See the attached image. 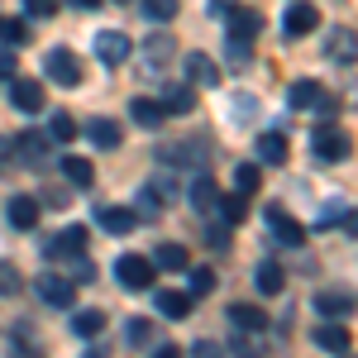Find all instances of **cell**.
<instances>
[{
	"label": "cell",
	"instance_id": "f546056e",
	"mask_svg": "<svg viewBox=\"0 0 358 358\" xmlns=\"http://www.w3.org/2000/svg\"><path fill=\"white\" fill-rule=\"evenodd\" d=\"M0 43H5V48L29 43V24H24V20H5V15H0Z\"/></svg>",
	"mask_w": 358,
	"mask_h": 358
},
{
	"label": "cell",
	"instance_id": "cb8c5ba5",
	"mask_svg": "<svg viewBox=\"0 0 358 358\" xmlns=\"http://www.w3.org/2000/svg\"><path fill=\"white\" fill-rule=\"evenodd\" d=\"M320 96H325V91H320V82H292V91H287L292 110H310V106H315Z\"/></svg>",
	"mask_w": 358,
	"mask_h": 358
},
{
	"label": "cell",
	"instance_id": "7a4b0ae2",
	"mask_svg": "<svg viewBox=\"0 0 358 358\" xmlns=\"http://www.w3.org/2000/svg\"><path fill=\"white\" fill-rule=\"evenodd\" d=\"M43 77L57 86H82V57L72 53V48H53V53L43 57Z\"/></svg>",
	"mask_w": 358,
	"mask_h": 358
},
{
	"label": "cell",
	"instance_id": "d590c367",
	"mask_svg": "<svg viewBox=\"0 0 358 358\" xmlns=\"http://www.w3.org/2000/svg\"><path fill=\"white\" fill-rule=\"evenodd\" d=\"M220 210H224V224H239L248 215V201L234 192V196H224V201H220Z\"/></svg>",
	"mask_w": 358,
	"mask_h": 358
},
{
	"label": "cell",
	"instance_id": "d4e9b609",
	"mask_svg": "<svg viewBox=\"0 0 358 358\" xmlns=\"http://www.w3.org/2000/svg\"><path fill=\"white\" fill-rule=\"evenodd\" d=\"M101 330H106V310H77V315H72V334L96 339Z\"/></svg>",
	"mask_w": 358,
	"mask_h": 358
},
{
	"label": "cell",
	"instance_id": "d6986e66",
	"mask_svg": "<svg viewBox=\"0 0 358 358\" xmlns=\"http://www.w3.org/2000/svg\"><path fill=\"white\" fill-rule=\"evenodd\" d=\"M129 115H134V124L138 129H158L167 115H163V106L158 101H148V96H138V101H129Z\"/></svg>",
	"mask_w": 358,
	"mask_h": 358
},
{
	"label": "cell",
	"instance_id": "7bdbcfd3",
	"mask_svg": "<svg viewBox=\"0 0 358 358\" xmlns=\"http://www.w3.org/2000/svg\"><path fill=\"white\" fill-rule=\"evenodd\" d=\"M15 72H20V62H15V53H10V48H0V82H10Z\"/></svg>",
	"mask_w": 358,
	"mask_h": 358
},
{
	"label": "cell",
	"instance_id": "b9f144b4",
	"mask_svg": "<svg viewBox=\"0 0 358 358\" xmlns=\"http://www.w3.org/2000/svg\"><path fill=\"white\" fill-rule=\"evenodd\" d=\"M310 110L320 115V124H334V115H339V101H334V96H320V101H315Z\"/></svg>",
	"mask_w": 358,
	"mask_h": 358
},
{
	"label": "cell",
	"instance_id": "ab89813d",
	"mask_svg": "<svg viewBox=\"0 0 358 358\" xmlns=\"http://www.w3.org/2000/svg\"><path fill=\"white\" fill-rule=\"evenodd\" d=\"M330 53H334V57H344V62H354V34H349V29H344V34H334Z\"/></svg>",
	"mask_w": 358,
	"mask_h": 358
},
{
	"label": "cell",
	"instance_id": "60d3db41",
	"mask_svg": "<svg viewBox=\"0 0 358 358\" xmlns=\"http://www.w3.org/2000/svg\"><path fill=\"white\" fill-rule=\"evenodd\" d=\"M24 15H34V20H53L57 0H24Z\"/></svg>",
	"mask_w": 358,
	"mask_h": 358
},
{
	"label": "cell",
	"instance_id": "bcb514c9",
	"mask_svg": "<svg viewBox=\"0 0 358 358\" xmlns=\"http://www.w3.org/2000/svg\"><path fill=\"white\" fill-rule=\"evenodd\" d=\"M196 358H220V344H210V339H201V344H196Z\"/></svg>",
	"mask_w": 358,
	"mask_h": 358
},
{
	"label": "cell",
	"instance_id": "ac0fdd59",
	"mask_svg": "<svg viewBox=\"0 0 358 358\" xmlns=\"http://www.w3.org/2000/svg\"><path fill=\"white\" fill-rule=\"evenodd\" d=\"M310 339H315L325 354H349V344H354V334L344 330V325H320V330L310 334Z\"/></svg>",
	"mask_w": 358,
	"mask_h": 358
},
{
	"label": "cell",
	"instance_id": "f907efd6",
	"mask_svg": "<svg viewBox=\"0 0 358 358\" xmlns=\"http://www.w3.org/2000/svg\"><path fill=\"white\" fill-rule=\"evenodd\" d=\"M82 358H106V349H86V354Z\"/></svg>",
	"mask_w": 358,
	"mask_h": 358
},
{
	"label": "cell",
	"instance_id": "4316f807",
	"mask_svg": "<svg viewBox=\"0 0 358 358\" xmlns=\"http://www.w3.org/2000/svg\"><path fill=\"white\" fill-rule=\"evenodd\" d=\"M48 138H53V143H72V138H77V120H72L67 110H53V120H48Z\"/></svg>",
	"mask_w": 358,
	"mask_h": 358
},
{
	"label": "cell",
	"instance_id": "2e32d148",
	"mask_svg": "<svg viewBox=\"0 0 358 358\" xmlns=\"http://www.w3.org/2000/svg\"><path fill=\"white\" fill-rule=\"evenodd\" d=\"M86 138L106 153V148H120V143H124V129H120L115 120H91V124H86Z\"/></svg>",
	"mask_w": 358,
	"mask_h": 358
},
{
	"label": "cell",
	"instance_id": "d6a6232c",
	"mask_svg": "<svg viewBox=\"0 0 358 358\" xmlns=\"http://www.w3.org/2000/svg\"><path fill=\"white\" fill-rule=\"evenodd\" d=\"M24 287V277H20V268L10 263V258H0V296H15Z\"/></svg>",
	"mask_w": 358,
	"mask_h": 358
},
{
	"label": "cell",
	"instance_id": "e575fe53",
	"mask_svg": "<svg viewBox=\"0 0 358 358\" xmlns=\"http://www.w3.org/2000/svg\"><path fill=\"white\" fill-rule=\"evenodd\" d=\"M210 292H215V273H210V268H192V292H187V296H210Z\"/></svg>",
	"mask_w": 358,
	"mask_h": 358
},
{
	"label": "cell",
	"instance_id": "1f68e13d",
	"mask_svg": "<svg viewBox=\"0 0 358 358\" xmlns=\"http://www.w3.org/2000/svg\"><path fill=\"white\" fill-rule=\"evenodd\" d=\"M143 53H148V62H167V57L177 53V43H172V34H153Z\"/></svg>",
	"mask_w": 358,
	"mask_h": 358
},
{
	"label": "cell",
	"instance_id": "f1b7e54d",
	"mask_svg": "<svg viewBox=\"0 0 358 358\" xmlns=\"http://www.w3.org/2000/svg\"><path fill=\"white\" fill-rule=\"evenodd\" d=\"M215 192H220V187H215L210 177H196V182H192V206H196V210H210V206L220 201Z\"/></svg>",
	"mask_w": 358,
	"mask_h": 358
},
{
	"label": "cell",
	"instance_id": "83f0119b",
	"mask_svg": "<svg viewBox=\"0 0 358 358\" xmlns=\"http://www.w3.org/2000/svg\"><path fill=\"white\" fill-rule=\"evenodd\" d=\"M62 172H67L72 187H91L96 182V167L86 163V158H62Z\"/></svg>",
	"mask_w": 358,
	"mask_h": 358
},
{
	"label": "cell",
	"instance_id": "e0dca14e",
	"mask_svg": "<svg viewBox=\"0 0 358 358\" xmlns=\"http://www.w3.org/2000/svg\"><path fill=\"white\" fill-rule=\"evenodd\" d=\"M148 263H153V268H163V273H187V268H192V263H187V248H182V244H158Z\"/></svg>",
	"mask_w": 358,
	"mask_h": 358
},
{
	"label": "cell",
	"instance_id": "4dcf8cb0",
	"mask_svg": "<svg viewBox=\"0 0 358 358\" xmlns=\"http://www.w3.org/2000/svg\"><path fill=\"white\" fill-rule=\"evenodd\" d=\"M229 354L234 358H268V344H258V339H248V334L239 330L234 339H229Z\"/></svg>",
	"mask_w": 358,
	"mask_h": 358
},
{
	"label": "cell",
	"instance_id": "681fc988",
	"mask_svg": "<svg viewBox=\"0 0 358 358\" xmlns=\"http://www.w3.org/2000/svg\"><path fill=\"white\" fill-rule=\"evenodd\" d=\"M72 5H77V10H96L101 0H72Z\"/></svg>",
	"mask_w": 358,
	"mask_h": 358
},
{
	"label": "cell",
	"instance_id": "ee69618b",
	"mask_svg": "<svg viewBox=\"0 0 358 358\" xmlns=\"http://www.w3.org/2000/svg\"><path fill=\"white\" fill-rule=\"evenodd\" d=\"M72 268H77V282H91V277H96V268H91V258H77Z\"/></svg>",
	"mask_w": 358,
	"mask_h": 358
},
{
	"label": "cell",
	"instance_id": "7c38bea8",
	"mask_svg": "<svg viewBox=\"0 0 358 358\" xmlns=\"http://www.w3.org/2000/svg\"><path fill=\"white\" fill-rule=\"evenodd\" d=\"M253 287H258L263 296H277V292L287 287V273H282V263H273V258H263V263L253 268Z\"/></svg>",
	"mask_w": 358,
	"mask_h": 358
},
{
	"label": "cell",
	"instance_id": "44dd1931",
	"mask_svg": "<svg viewBox=\"0 0 358 358\" xmlns=\"http://www.w3.org/2000/svg\"><path fill=\"white\" fill-rule=\"evenodd\" d=\"M82 248H86V229L72 224V229H62L53 244H48V258H67V253H82Z\"/></svg>",
	"mask_w": 358,
	"mask_h": 358
},
{
	"label": "cell",
	"instance_id": "7dc6e473",
	"mask_svg": "<svg viewBox=\"0 0 358 358\" xmlns=\"http://www.w3.org/2000/svg\"><path fill=\"white\" fill-rule=\"evenodd\" d=\"M206 244H210V248H220V244H229V229H210V234H206Z\"/></svg>",
	"mask_w": 358,
	"mask_h": 358
},
{
	"label": "cell",
	"instance_id": "74e56055",
	"mask_svg": "<svg viewBox=\"0 0 358 358\" xmlns=\"http://www.w3.org/2000/svg\"><path fill=\"white\" fill-rule=\"evenodd\" d=\"M124 334H129V344H138V349H143V344H153V325H148V320H129Z\"/></svg>",
	"mask_w": 358,
	"mask_h": 358
},
{
	"label": "cell",
	"instance_id": "6da1fadb",
	"mask_svg": "<svg viewBox=\"0 0 358 358\" xmlns=\"http://www.w3.org/2000/svg\"><path fill=\"white\" fill-rule=\"evenodd\" d=\"M310 148H315V158H320V163H344V158H349V148H354V138L344 134L339 124H320L315 138H310Z\"/></svg>",
	"mask_w": 358,
	"mask_h": 358
},
{
	"label": "cell",
	"instance_id": "52a82bcc",
	"mask_svg": "<svg viewBox=\"0 0 358 358\" xmlns=\"http://www.w3.org/2000/svg\"><path fill=\"white\" fill-rule=\"evenodd\" d=\"M10 101H15V110L38 115L43 106H48V91H43V82H34V77H20V82H15V91H10Z\"/></svg>",
	"mask_w": 358,
	"mask_h": 358
},
{
	"label": "cell",
	"instance_id": "30bf717a",
	"mask_svg": "<svg viewBox=\"0 0 358 358\" xmlns=\"http://www.w3.org/2000/svg\"><path fill=\"white\" fill-rule=\"evenodd\" d=\"M229 320H234V330H244V334L268 330V310H263V306H248V301L229 306Z\"/></svg>",
	"mask_w": 358,
	"mask_h": 358
},
{
	"label": "cell",
	"instance_id": "f35d334b",
	"mask_svg": "<svg viewBox=\"0 0 358 358\" xmlns=\"http://www.w3.org/2000/svg\"><path fill=\"white\" fill-rule=\"evenodd\" d=\"M158 210H163V201H158V196L143 187V192H138V201H134V215H148V220H153Z\"/></svg>",
	"mask_w": 358,
	"mask_h": 358
},
{
	"label": "cell",
	"instance_id": "5bb4252c",
	"mask_svg": "<svg viewBox=\"0 0 358 358\" xmlns=\"http://www.w3.org/2000/svg\"><path fill=\"white\" fill-rule=\"evenodd\" d=\"M96 220L106 224L110 234H134V229H138V215H134V210H124V206H101Z\"/></svg>",
	"mask_w": 358,
	"mask_h": 358
},
{
	"label": "cell",
	"instance_id": "484cf974",
	"mask_svg": "<svg viewBox=\"0 0 358 358\" xmlns=\"http://www.w3.org/2000/svg\"><path fill=\"white\" fill-rule=\"evenodd\" d=\"M315 310H320V315H349V310H354V296H349V292H320V296H315Z\"/></svg>",
	"mask_w": 358,
	"mask_h": 358
},
{
	"label": "cell",
	"instance_id": "f6af8a7d",
	"mask_svg": "<svg viewBox=\"0 0 358 358\" xmlns=\"http://www.w3.org/2000/svg\"><path fill=\"white\" fill-rule=\"evenodd\" d=\"M229 10H234V0H210V15L215 20H229Z\"/></svg>",
	"mask_w": 358,
	"mask_h": 358
},
{
	"label": "cell",
	"instance_id": "9c48e42d",
	"mask_svg": "<svg viewBox=\"0 0 358 358\" xmlns=\"http://www.w3.org/2000/svg\"><path fill=\"white\" fill-rule=\"evenodd\" d=\"M48 134H20L15 138V148H20V163L24 167H48Z\"/></svg>",
	"mask_w": 358,
	"mask_h": 358
},
{
	"label": "cell",
	"instance_id": "5b68a950",
	"mask_svg": "<svg viewBox=\"0 0 358 358\" xmlns=\"http://www.w3.org/2000/svg\"><path fill=\"white\" fill-rule=\"evenodd\" d=\"M258 34H263V15H258V10H239V5H234V10H229V38H234L239 48H248Z\"/></svg>",
	"mask_w": 358,
	"mask_h": 358
},
{
	"label": "cell",
	"instance_id": "c3c4849f",
	"mask_svg": "<svg viewBox=\"0 0 358 358\" xmlns=\"http://www.w3.org/2000/svg\"><path fill=\"white\" fill-rule=\"evenodd\" d=\"M153 358H182V349H177V344H158V354Z\"/></svg>",
	"mask_w": 358,
	"mask_h": 358
},
{
	"label": "cell",
	"instance_id": "8d00e7d4",
	"mask_svg": "<svg viewBox=\"0 0 358 358\" xmlns=\"http://www.w3.org/2000/svg\"><path fill=\"white\" fill-rule=\"evenodd\" d=\"M234 187H239V196L258 192V167H253V163H244L239 172H234Z\"/></svg>",
	"mask_w": 358,
	"mask_h": 358
},
{
	"label": "cell",
	"instance_id": "277c9868",
	"mask_svg": "<svg viewBox=\"0 0 358 358\" xmlns=\"http://www.w3.org/2000/svg\"><path fill=\"white\" fill-rule=\"evenodd\" d=\"M34 292H38V301H43V306H57V310H67V306L77 301L72 282L57 277V273H38V277H34Z\"/></svg>",
	"mask_w": 358,
	"mask_h": 358
},
{
	"label": "cell",
	"instance_id": "3957f363",
	"mask_svg": "<svg viewBox=\"0 0 358 358\" xmlns=\"http://www.w3.org/2000/svg\"><path fill=\"white\" fill-rule=\"evenodd\" d=\"M115 277H120L129 292H148V287H153V277H158V268H153L143 253H124V258L115 263Z\"/></svg>",
	"mask_w": 358,
	"mask_h": 358
},
{
	"label": "cell",
	"instance_id": "8992f818",
	"mask_svg": "<svg viewBox=\"0 0 358 358\" xmlns=\"http://www.w3.org/2000/svg\"><path fill=\"white\" fill-rule=\"evenodd\" d=\"M96 57H101L106 67H120V62L129 57V34H120V29H101V34H96Z\"/></svg>",
	"mask_w": 358,
	"mask_h": 358
},
{
	"label": "cell",
	"instance_id": "4fadbf2b",
	"mask_svg": "<svg viewBox=\"0 0 358 358\" xmlns=\"http://www.w3.org/2000/svg\"><path fill=\"white\" fill-rule=\"evenodd\" d=\"M187 77L196 86H220V67L210 53H187Z\"/></svg>",
	"mask_w": 358,
	"mask_h": 358
},
{
	"label": "cell",
	"instance_id": "836d02e7",
	"mask_svg": "<svg viewBox=\"0 0 358 358\" xmlns=\"http://www.w3.org/2000/svg\"><path fill=\"white\" fill-rule=\"evenodd\" d=\"M177 10H182L177 0H143V15H148V20H158V24L177 20Z\"/></svg>",
	"mask_w": 358,
	"mask_h": 358
},
{
	"label": "cell",
	"instance_id": "ba28073f",
	"mask_svg": "<svg viewBox=\"0 0 358 358\" xmlns=\"http://www.w3.org/2000/svg\"><path fill=\"white\" fill-rule=\"evenodd\" d=\"M263 215H268V224H273V234L282 239V244H292V248H301V244H306V229L292 220V215H287L282 206H268Z\"/></svg>",
	"mask_w": 358,
	"mask_h": 358
},
{
	"label": "cell",
	"instance_id": "603a6c76",
	"mask_svg": "<svg viewBox=\"0 0 358 358\" xmlns=\"http://www.w3.org/2000/svg\"><path fill=\"white\" fill-rule=\"evenodd\" d=\"M258 158L268 167H282L287 163V134H263L258 138Z\"/></svg>",
	"mask_w": 358,
	"mask_h": 358
},
{
	"label": "cell",
	"instance_id": "9a60e30c",
	"mask_svg": "<svg viewBox=\"0 0 358 358\" xmlns=\"http://www.w3.org/2000/svg\"><path fill=\"white\" fill-rule=\"evenodd\" d=\"M158 106H163V115H192L196 110V91L187 82H177V86H167V91H163Z\"/></svg>",
	"mask_w": 358,
	"mask_h": 358
},
{
	"label": "cell",
	"instance_id": "8fae6325",
	"mask_svg": "<svg viewBox=\"0 0 358 358\" xmlns=\"http://www.w3.org/2000/svg\"><path fill=\"white\" fill-rule=\"evenodd\" d=\"M315 24H320V10H315V5H306V0H296V5L287 10V20H282V29H287L292 38H301V34H310Z\"/></svg>",
	"mask_w": 358,
	"mask_h": 358
},
{
	"label": "cell",
	"instance_id": "7402d4cb",
	"mask_svg": "<svg viewBox=\"0 0 358 358\" xmlns=\"http://www.w3.org/2000/svg\"><path fill=\"white\" fill-rule=\"evenodd\" d=\"M158 310H163L167 320H187L196 306H192V296H187V292H158Z\"/></svg>",
	"mask_w": 358,
	"mask_h": 358
},
{
	"label": "cell",
	"instance_id": "ffe728a7",
	"mask_svg": "<svg viewBox=\"0 0 358 358\" xmlns=\"http://www.w3.org/2000/svg\"><path fill=\"white\" fill-rule=\"evenodd\" d=\"M38 210H43V206H38L34 196H15V201H10V224H15V229H34V224H38Z\"/></svg>",
	"mask_w": 358,
	"mask_h": 358
}]
</instances>
